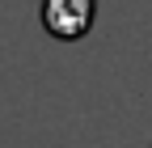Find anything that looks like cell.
I'll list each match as a JSON object with an SVG mask.
<instances>
[{"mask_svg":"<svg viewBox=\"0 0 152 148\" xmlns=\"http://www.w3.org/2000/svg\"><path fill=\"white\" fill-rule=\"evenodd\" d=\"M93 17H97V0H42V26L59 42L85 38L93 30Z\"/></svg>","mask_w":152,"mask_h":148,"instance_id":"1","label":"cell"}]
</instances>
